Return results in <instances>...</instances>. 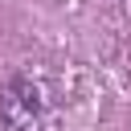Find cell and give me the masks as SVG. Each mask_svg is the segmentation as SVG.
Segmentation results:
<instances>
[{
    "mask_svg": "<svg viewBox=\"0 0 131 131\" xmlns=\"http://www.w3.org/2000/svg\"><path fill=\"white\" fill-rule=\"evenodd\" d=\"M0 123L4 131H53V98L41 78L12 74L0 90Z\"/></svg>",
    "mask_w": 131,
    "mask_h": 131,
    "instance_id": "obj_1",
    "label": "cell"
}]
</instances>
